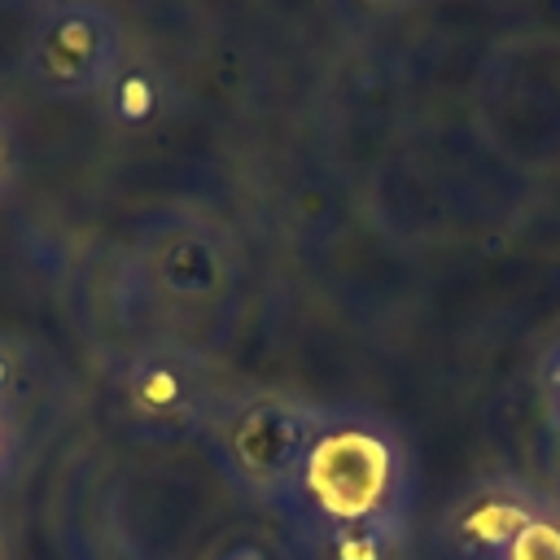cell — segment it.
I'll return each instance as SVG.
<instances>
[{
    "label": "cell",
    "mask_w": 560,
    "mask_h": 560,
    "mask_svg": "<svg viewBox=\"0 0 560 560\" xmlns=\"http://www.w3.org/2000/svg\"><path fill=\"white\" fill-rule=\"evenodd\" d=\"M4 166H9V153H4V136H0V179H4Z\"/></svg>",
    "instance_id": "obj_10"
},
{
    "label": "cell",
    "mask_w": 560,
    "mask_h": 560,
    "mask_svg": "<svg viewBox=\"0 0 560 560\" xmlns=\"http://www.w3.org/2000/svg\"><path fill=\"white\" fill-rule=\"evenodd\" d=\"M363 4H376V9H385V4H394V0H363Z\"/></svg>",
    "instance_id": "obj_12"
},
{
    "label": "cell",
    "mask_w": 560,
    "mask_h": 560,
    "mask_svg": "<svg viewBox=\"0 0 560 560\" xmlns=\"http://www.w3.org/2000/svg\"><path fill=\"white\" fill-rule=\"evenodd\" d=\"M4 381H9V363L0 359V389H4Z\"/></svg>",
    "instance_id": "obj_11"
},
{
    "label": "cell",
    "mask_w": 560,
    "mask_h": 560,
    "mask_svg": "<svg viewBox=\"0 0 560 560\" xmlns=\"http://www.w3.org/2000/svg\"><path fill=\"white\" fill-rule=\"evenodd\" d=\"M551 381H556V389H560V346H556V359H551Z\"/></svg>",
    "instance_id": "obj_9"
},
{
    "label": "cell",
    "mask_w": 560,
    "mask_h": 560,
    "mask_svg": "<svg viewBox=\"0 0 560 560\" xmlns=\"http://www.w3.org/2000/svg\"><path fill=\"white\" fill-rule=\"evenodd\" d=\"M162 276L171 289L179 293H197V289H210L214 284V249L201 241V236H179L162 249Z\"/></svg>",
    "instance_id": "obj_5"
},
{
    "label": "cell",
    "mask_w": 560,
    "mask_h": 560,
    "mask_svg": "<svg viewBox=\"0 0 560 560\" xmlns=\"http://www.w3.org/2000/svg\"><path fill=\"white\" fill-rule=\"evenodd\" d=\"M118 18L96 0L52 4L26 48V74L52 96H83L109 83L118 66Z\"/></svg>",
    "instance_id": "obj_2"
},
{
    "label": "cell",
    "mask_w": 560,
    "mask_h": 560,
    "mask_svg": "<svg viewBox=\"0 0 560 560\" xmlns=\"http://www.w3.org/2000/svg\"><path fill=\"white\" fill-rule=\"evenodd\" d=\"M529 525V512L516 499H481L459 516V534L472 547L486 551H508V542Z\"/></svg>",
    "instance_id": "obj_4"
},
{
    "label": "cell",
    "mask_w": 560,
    "mask_h": 560,
    "mask_svg": "<svg viewBox=\"0 0 560 560\" xmlns=\"http://www.w3.org/2000/svg\"><path fill=\"white\" fill-rule=\"evenodd\" d=\"M503 560H560V525L547 516H529V525L508 542Z\"/></svg>",
    "instance_id": "obj_6"
},
{
    "label": "cell",
    "mask_w": 560,
    "mask_h": 560,
    "mask_svg": "<svg viewBox=\"0 0 560 560\" xmlns=\"http://www.w3.org/2000/svg\"><path fill=\"white\" fill-rule=\"evenodd\" d=\"M302 486L337 525L376 521L394 494V446L363 424L319 429L302 459Z\"/></svg>",
    "instance_id": "obj_1"
},
{
    "label": "cell",
    "mask_w": 560,
    "mask_h": 560,
    "mask_svg": "<svg viewBox=\"0 0 560 560\" xmlns=\"http://www.w3.org/2000/svg\"><path fill=\"white\" fill-rule=\"evenodd\" d=\"M136 398H140V407H149V411H166V407H175V398H179V381H175V372H171V368H149V372H140Z\"/></svg>",
    "instance_id": "obj_8"
},
{
    "label": "cell",
    "mask_w": 560,
    "mask_h": 560,
    "mask_svg": "<svg viewBox=\"0 0 560 560\" xmlns=\"http://www.w3.org/2000/svg\"><path fill=\"white\" fill-rule=\"evenodd\" d=\"M315 438H319V420L306 407L267 398V402H254L249 411H241V420L232 429V455L241 459L245 472L276 477V472L302 468Z\"/></svg>",
    "instance_id": "obj_3"
},
{
    "label": "cell",
    "mask_w": 560,
    "mask_h": 560,
    "mask_svg": "<svg viewBox=\"0 0 560 560\" xmlns=\"http://www.w3.org/2000/svg\"><path fill=\"white\" fill-rule=\"evenodd\" d=\"M332 551H337V560H385V538L372 521L341 525L337 538H332Z\"/></svg>",
    "instance_id": "obj_7"
}]
</instances>
